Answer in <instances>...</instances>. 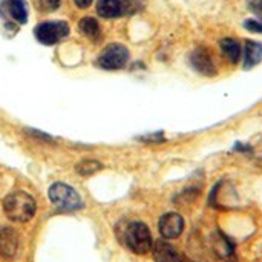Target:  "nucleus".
<instances>
[{
    "instance_id": "nucleus-22",
    "label": "nucleus",
    "mask_w": 262,
    "mask_h": 262,
    "mask_svg": "<svg viewBox=\"0 0 262 262\" xmlns=\"http://www.w3.org/2000/svg\"><path fill=\"white\" fill-rule=\"evenodd\" d=\"M183 262H193V261H189V259H186V258H183Z\"/></svg>"
},
{
    "instance_id": "nucleus-14",
    "label": "nucleus",
    "mask_w": 262,
    "mask_h": 262,
    "mask_svg": "<svg viewBox=\"0 0 262 262\" xmlns=\"http://www.w3.org/2000/svg\"><path fill=\"white\" fill-rule=\"evenodd\" d=\"M78 29H80V32H81L83 35H86V37H89V38H92V40L98 38L100 34H101L100 23H98V20L94 18V17H83V18L80 20V23H78Z\"/></svg>"
},
{
    "instance_id": "nucleus-18",
    "label": "nucleus",
    "mask_w": 262,
    "mask_h": 262,
    "mask_svg": "<svg viewBox=\"0 0 262 262\" xmlns=\"http://www.w3.org/2000/svg\"><path fill=\"white\" fill-rule=\"evenodd\" d=\"M61 0H38V6L41 11L45 12H52L55 9H58Z\"/></svg>"
},
{
    "instance_id": "nucleus-1",
    "label": "nucleus",
    "mask_w": 262,
    "mask_h": 262,
    "mask_svg": "<svg viewBox=\"0 0 262 262\" xmlns=\"http://www.w3.org/2000/svg\"><path fill=\"white\" fill-rule=\"evenodd\" d=\"M3 209L6 216L14 223H26L35 213V201L26 192H12L5 198Z\"/></svg>"
},
{
    "instance_id": "nucleus-7",
    "label": "nucleus",
    "mask_w": 262,
    "mask_h": 262,
    "mask_svg": "<svg viewBox=\"0 0 262 262\" xmlns=\"http://www.w3.org/2000/svg\"><path fill=\"white\" fill-rule=\"evenodd\" d=\"M158 229H160V233H161L163 238H166V239H175L184 230V220L177 212L166 213V215L161 216V220L158 223Z\"/></svg>"
},
{
    "instance_id": "nucleus-5",
    "label": "nucleus",
    "mask_w": 262,
    "mask_h": 262,
    "mask_svg": "<svg viewBox=\"0 0 262 262\" xmlns=\"http://www.w3.org/2000/svg\"><path fill=\"white\" fill-rule=\"evenodd\" d=\"M49 200L58 207V209H64V210H75L78 207H81V200L78 196V193L69 187L68 184L63 183H55L49 187Z\"/></svg>"
},
{
    "instance_id": "nucleus-21",
    "label": "nucleus",
    "mask_w": 262,
    "mask_h": 262,
    "mask_svg": "<svg viewBox=\"0 0 262 262\" xmlns=\"http://www.w3.org/2000/svg\"><path fill=\"white\" fill-rule=\"evenodd\" d=\"M75 2V5L78 6V8H81V9H86L94 0H74Z\"/></svg>"
},
{
    "instance_id": "nucleus-9",
    "label": "nucleus",
    "mask_w": 262,
    "mask_h": 262,
    "mask_svg": "<svg viewBox=\"0 0 262 262\" xmlns=\"http://www.w3.org/2000/svg\"><path fill=\"white\" fill-rule=\"evenodd\" d=\"M3 11L11 17L15 23L23 25L28 20V5L25 0H5L2 3Z\"/></svg>"
},
{
    "instance_id": "nucleus-12",
    "label": "nucleus",
    "mask_w": 262,
    "mask_h": 262,
    "mask_svg": "<svg viewBox=\"0 0 262 262\" xmlns=\"http://www.w3.org/2000/svg\"><path fill=\"white\" fill-rule=\"evenodd\" d=\"M220 48H221L224 57H226L230 63L236 64V63L239 61L241 54H243V48H241V45H239V41H238L236 38L227 37V38L220 40Z\"/></svg>"
},
{
    "instance_id": "nucleus-4",
    "label": "nucleus",
    "mask_w": 262,
    "mask_h": 262,
    "mask_svg": "<svg viewBox=\"0 0 262 262\" xmlns=\"http://www.w3.org/2000/svg\"><path fill=\"white\" fill-rule=\"evenodd\" d=\"M129 61V49L121 43L107 45L97 58V64L107 71L121 69Z\"/></svg>"
},
{
    "instance_id": "nucleus-8",
    "label": "nucleus",
    "mask_w": 262,
    "mask_h": 262,
    "mask_svg": "<svg viewBox=\"0 0 262 262\" xmlns=\"http://www.w3.org/2000/svg\"><path fill=\"white\" fill-rule=\"evenodd\" d=\"M18 249V236L15 230L5 227L0 230V256L2 258H14Z\"/></svg>"
},
{
    "instance_id": "nucleus-2",
    "label": "nucleus",
    "mask_w": 262,
    "mask_h": 262,
    "mask_svg": "<svg viewBox=\"0 0 262 262\" xmlns=\"http://www.w3.org/2000/svg\"><path fill=\"white\" fill-rule=\"evenodd\" d=\"M124 243L130 252L137 255H146L152 250L150 230L143 223H130L124 232Z\"/></svg>"
},
{
    "instance_id": "nucleus-20",
    "label": "nucleus",
    "mask_w": 262,
    "mask_h": 262,
    "mask_svg": "<svg viewBox=\"0 0 262 262\" xmlns=\"http://www.w3.org/2000/svg\"><path fill=\"white\" fill-rule=\"evenodd\" d=\"M244 26H246V29L247 31H250V32H256V34H262V20H246L244 21Z\"/></svg>"
},
{
    "instance_id": "nucleus-11",
    "label": "nucleus",
    "mask_w": 262,
    "mask_h": 262,
    "mask_svg": "<svg viewBox=\"0 0 262 262\" xmlns=\"http://www.w3.org/2000/svg\"><path fill=\"white\" fill-rule=\"evenodd\" d=\"M262 61V43L255 40H247L244 46V68H255Z\"/></svg>"
},
{
    "instance_id": "nucleus-10",
    "label": "nucleus",
    "mask_w": 262,
    "mask_h": 262,
    "mask_svg": "<svg viewBox=\"0 0 262 262\" xmlns=\"http://www.w3.org/2000/svg\"><path fill=\"white\" fill-rule=\"evenodd\" d=\"M154 259L155 262H183V256L166 241H158L154 246Z\"/></svg>"
},
{
    "instance_id": "nucleus-17",
    "label": "nucleus",
    "mask_w": 262,
    "mask_h": 262,
    "mask_svg": "<svg viewBox=\"0 0 262 262\" xmlns=\"http://www.w3.org/2000/svg\"><path fill=\"white\" fill-rule=\"evenodd\" d=\"M100 167H101V166H100V163H97V161H83V163L78 164L77 170H78L81 175H91V173L97 172Z\"/></svg>"
},
{
    "instance_id": "nucleus-3",
    "label": "nucleus",
    "mask_w": 262,
    "mask_h": 262,
    "mask_svg": "<svg viewBox=\"0 0 262 262\" xmlns=\"http://www.w3.org/2000/svg\"><path fill=\"white\" fill-rule=\"evenodd\" d=\"M69 34V25L63 20H49L37 25L34 28L35 38L46 46H52L68 37Z\"/></svg>"
},
{
    "instance_id": "nucleus-6",
    "label": "nucleus",
    "mask_w": 262,
    "mask_h": 262,
    "mask_svg": "<svg viewBox=\"0 0 262 262\" xmlns=\"http://www.w3.org/2000/svg\"><path fill=\"white\" fill-rule=\"evenodd\" d=\"M190 63H192L193 69L196 72H200L201 75H206V77L216 75V66H215L213 57H212L210 51L204 46L196 48L190 54Z\"/></svg>"
},
{
    "instance_id": "nucleus-19",
    "label": "nucleus",
    "mask_w": 262,
    "mask_h": 262,
    "mask_svg": "<svg viewBox=\"0 0 262 262\" xmlns=\"http://www.w3.org/2000/svg\"><path fill=\"white\" fill-rule=\"evenodd\" d=\"M247 8L252 14H255L259 20H262V0H247Z\"/></svg>"
},
{
    "instance_id": "nucleus-15",
    "label": "nucleus",
    "mask_w": 262,
    "mask_h": 262,
    "mask_svg": "<svg viewBox=\"0 0 262 262\" xmlns=\"http://www.w3.org/2000/svg\"><path fill=\"white\" fill-rule=\"evenodd\" d=\"M216 253L223 258V259H229V258H232L233 256V246L229 243V239L227 238H224V236H221L220 238V241H218V244H216Z\"/></svg>"
},
{
    "instance_id": "nucleus-13",
    "label": "nucleus",
    "mask_w": 262,
    "mask_h": 262,
    "mask_svg": "<svg viewBox=\"0 0 262 262\" xmlns=\"http://www.w3.org/2000/svg\"><path fill=\"white\" fill-rule=\"evenodd\" d=\"M97 12L103 18H117V17L123 15L121 0H98Z\"/></svg>"
},
{
    "instance_id": "nucleus-16",
    "label": "nucleus",
    "mask_w": 262,
    "mask_h": 262,
    "mask_svg": "<svg viewBox=\"0 0 262 262\" xmlns=\"http://www.w3.org/2000/svg\"><path fill=\"white\" fill-rule=\"evenodd\" d=\"M121 6H123V15H130L138 12L143 8V2L141 0H121Z\"/></svg>"
}]
</instances>
